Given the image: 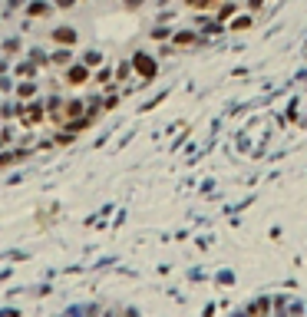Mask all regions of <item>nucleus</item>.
Wrapping results in <instances>:
<instances>
[{
	"instance_id": "obj_1",
	"label": "nucleus",
	"mask_w": 307,
	"mask_h": 317,
	"mask_svg": "<svg viewBox=\"0 0 307 317\" xmlns=\"http://www.w3.org/2000/svg\"><path fill=\"white\" fill-rule=\"evenodd\" d=\"M63 79H66V86H83V83H89V66L86 63H69Z\"/></svg>"
},
{
	"instance_id": "obj_2",
	"label": "nucleus",
	"mask_w": 307,
	"mask_h": 317,
	"mask_svg": "<svg viewBox=\"0 0 307 317\" xmlns=\"http://www.w3.org/2000/svg\"><path fill=\"white\" fill-rule=\"evenodd\" d=\"M43 106H40V103H30V106H23L20 109V122L23 126H36V122H43Z\"/></svg>"
},
{
	"instance_id": "obj_3",
	"label": "nucleus",
	"mask_w": 307,
	"mask_h": 317,
	"mask_svg": "<svg viewBox=\"0 0 307 317\" xmlns=\"http://www.w3.org/2000/svg\"><path fill=\"white\" fill-rule=\"evenodd\" d=\"M50 40H53V46H73L76 43V30L73 27H56L50 33Z\"/></svg>"
},
{
	"instance_id": "obj_4",
	"label": "nucleus",
	"mask_w": 307,
	"mask_h": 317,
	"mask_svg": "<svg viewBox=\"0 0 307 317\" xmlns=\"http://www.w3.org/2000/svg\"><path fill=\"white\" fill-rule=\"evenodd\" d=\"M50 63H53V66H63V70H66V66L73 63V53H69V46H56L53 53H50Z\"/></svg>"
},
{
	"instance_id": "obj_5",
	"label": "nucleus",
	"mask_w": 307,
	"mask_h": 317,
	"mask_svg": "<svg viewBox=\"0 0 307 317\" xmlns=\"http://www.w3.org/2000/svg\"><path fill=\"white\" fill-rule=\"evenodd\" d=\"M46 13H50V3H46V0H33L30 7H27V17H33V20H40Z\"/></svg>"
},
{
	"instance_id": "obj_6",
	"label": "nucleus",
	"mask_w": 307,
	"mask_h": 317,
	"mask_svg": "<svg viewBox=\"0 0 307 317\" xmlns=\"http://www.w3.org/2000/svg\"><path fill=\"white\" fill-rule=\"evenodd\" d=\"M17 96H20V99H33V96H36V83H33V79H20V83H17Z\"/></svg>"
},
{
	"instance_id": "obj_7",
	"label": "nucleus",
	"mask_w": 307,
	"mask_h": 317,
	"mask_svg": "<svg viewBox=\"0 0 307 317\" xmlns=\"http://www.w3.org/2000/svg\"><path fill=\"white\" fill-rule=\"evenodd\" d=\"M17 159H23V149H17V152H0V169H10Z\"/></svg>"
},
{
	"instance_id": "obj_8",
	"label": "nucleus",
	"mask_w": 307,
	"mask_h": 317,
	"mask_svg": "<svg viewBox=\"0 0 307 317\" xmlns=\"http://www.w3.org/2000/svg\"><path fill=\"white\" fill-rule=\"evenodd\" d=\"M17 76L33 79V76H36V63H17Z\"/></svg>"
},
{
	"instance_id": "obj_9",
	"label": "nucleus",
	"mask_w": 307,
	"mask_h": 317,
	"mask_svg": "<svg viewBox=\"0 0 307 317\" xmlns=\"http://www.w3.org/2000/svg\"><path fill=\"white\" fill-rule=\"evenodd\" d=\"M136 66H139V73H145V76H149V73L155 70V66L149 63V56H136Z\"/></svg>"
},
{
	"instance_id": "obj_10",
	"label": "nucleus",
	"mask_w": 307,
	"mask_h": 317,
	"mask_svg": "<svg viewBox=\"0 0 307 317\" xmlns=\"http://www.w3.org/2000/svg\"><path fill=\"white\" fill-rule=\"evenodd\" d=\"M83 63H86V66H89V70H93V66H99V63H102V56H99V53H96V50H89V53H86V56H83Z\"/></svg>"
},
{
	"instance_id": "obj_11",
	"label": "nucleus",
	"mask_w": 307,
	"mask_h": 317,
	"mask_svg": "<svg viewBox=\"0 0 307 317\" xmlns=\"http://www.w3.org/2000/svg\"><path fill=\"white\" fill-rule=\"evenodd\" d=\"M73 139H76V132H69V129H66V132H60V136H56V145H69Z\"/></svg>"
},
{
	"instance_id": "obj_12",
	"label": "nucleus",
	"mask_w": 307,
	"mask_h": 317,
	"mask_svg": "<svg viewBox=\"0 0 307 317\" xmlns=\"http://www.w3.org/2000/svg\"><path fill=\"white\" fill-rule=\"evenodd\" d=\"M0 89H3V93H10V89H13V83H10V79H0Z\"/></svg>"
},
{
	"instance_id": "obj_13",
	"label": "nucleus",
	"mask_w": 307,
	"mask_h": 317,
	"mask_svg": "<svg viewBox=\"0 0 307 317\" xmlns=\"http://www.w3.org/2000/svg\"><path fill=\"white\" fill-rule=\"evenodd\" d=\"M69 3H73V0H56V7H60V10H66Z\"/></svg>"
},
{
	"instance_id": "obj_14",
	"label": "nucleus",
	"mask_w": 307,
	"mask_h": 317,
	"mask_svg": "<svg viewBox=\"0 0 307 317\" xmlns=\"http://www.w3.org/2000/svg\"><path fill=\"white\" fill-rule=\"evenodd\" d=\"M0 317H17V311H3V314H0Z\"/></svg>"
},
{
	"instance_id": "obj_15",
	"label": "nucleus",
	"mask_w": 307,
	"mask_h": 317,
	"mask_svg": "<svg viewBox=\"0 0 307 317\" xmlns=\"http://www.w3.org/2000/svg\"><path fill=\"white\" fill-rule=\"evenodd\" d=\"M7 66H10V63H7V60H0V73H3V70H7Z\"/></svg>"
}]
</instances>
